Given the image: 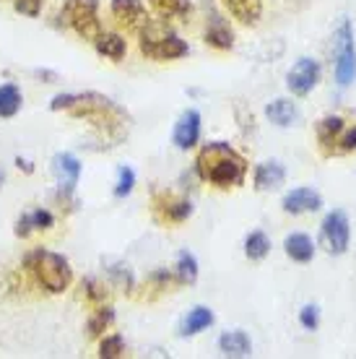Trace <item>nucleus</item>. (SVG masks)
<instances>
[{"label":"nucleus","instance_id":"nucleus-17","mask_svg":"<svg viewBox=\"0 0 356 359\" xmlns=\"http://www.w3.org/2000/svg\"><path fill=\"white\" fill-rule=\"evenodd\" d=\"M221 3L245 27H255L263 16V0H221Z\"/></svg>","mask_w":356,"mask_h":359},{"label":"nucleus","instance_id":"nucleus-29","mask_svg":"<svg viewBox=\"0 0 356 359\" xmlns=\"http://www.w3.org/2000/svg\"><path fill=\"white\" fill-rule=\"evenodd\" d=\"M81 289H83V299L89 302V307L109 305V287L102 278H94V276L83 278Z\"/></svg>","mask_w":356,"mask_h":359},{"label":"nucleus","instance_id":"nucleus-35","mask_svg":"<svg viewBox=\"0 0 356 359\" xmlns=\"http://www.w3.org/2000/svg\"><path fill=\"white\" fill-rule=\"evenodd\" d=\"M351 151H356V126L343 128V133H341V138H338L336 156H338V154H351Z\"/></svg>","mask_w":356,"mask_h":359},{"label":"nucleus","instance_id":"nucleus-18","mask_svg":"<svg viewBox=\"0 0 356 359\" xmlns=\"http://www.w3.org/2000/svg\"><path fill=\"white\" fill-rule=\"evenodd\" d=\"M172 281H174V276H172L170 271L156 269V271H151V273L146 276L141 292H138L135 297H138V299H146V302H151V299H159L164 292H170Z\"/></svg>","mask_w":356,"mask_h":359},{"label":"nucleus","instance_id":"nucleus-32","mask_svg":"<svg viewBox=\"0 0 356 359\" xmlns=\"http://www.w3.org/2000/svg\"><path fill=\"white\" fill-rule=\"evenodd\" d=\"M99 357H102V359L125 357L123 336H117V333H112V336H104V339H102V344H99Z\"/></svg>","mask_w":356,"mask_h":359},{"label":"nucleus","instance_id":"nucleus-10","mask_svg":"<svg viewBox=\"0 0 356 359\" xmlns=\"http://www.w3.org/2000/svg\"><path fill=\"white\" fill-rule=\"evenodd\" d=\"M109 8H112V16H115L117 24L130 34H141V29L151 21L141 0H112Z\"/></svg>","mask_w":356,"mask_h":359},{"label":"nucleus","instance_id":"nucleus-13","mask_svg":"<svg viewBox=\"0 0 356 359\" xmlns=\"http://www.w3.org/2000/svg\"><path fill=\"white\" fill-rule=\"evenodd\" d=\"M172 141L177 149L187 151L200 141V112L198 109H187L179 115V120L174 123V133H172Z\"/></svg>","mask_w":356,"mask_h":359},{"label":"nucleus","instance_id":"nucleus-15","mask_svg":"<svg viewBox=\"0 0 356 359\" xmlns=\"http://www.w3.org/2000/svg\"><path fill=\"white\" fill-rule=\"evenodd\" d=\"M53 226H55L53 211H47V208H32V211L18 216L16 237L27 240V237H32L34 232H47V229H53Z\"/></svg>","mask_w":356,"mask_h":359},{"label":"nucleus","instance_id":"nucleus-21","mask_svg":"<svg viewBox=\"0 0 356 359\" xmlns=\"http://www.w3.org/2000/svg\"><path fill=\"white\" fill-rule=\"evenodd\" d=\"M219 349H221L224 357H249L252 354V341L245 331H226L219 339Z\"/></svg>","mask_w":356,"mask_h":359},{"label":"nucleus","instance_id":"nucleus-22","mask_svg":"<svg viewBox=\"0 0 356 359\" xmlns=\"http://www.w3.org/2000/svg\"><path fill=\"white\" fill-rule=\"evenodd\" d=\"M94 47H97V53L102 57H107V60H123L125 53H128V42H125L123 36L115 34V32H102V34L94 39Z\"/></svg>","mask_w":356,"mask_h":359},{"label":"nucleus","instance_id":"nucleus-28","mask_svg":"<svg viewBox=\"0 0 356 359\" xmlns=\"http://www.w3.org/2000/svg\"><path fill=\"white\" fill-rule=\"evenodd\" d=\"M21 89H18L16 83H3L0 86V117L3 120H8V117H16L18 109H21Z\"/></svg>","mask_w":356,"mask_h":359},{"label":"nucleus","instance_id":"nucleus-1","mask_svg":"<svg viewBox=\"0 0 356 359\" xmlns=\"http://www.w3.org/2000/svg\"><path fill=\"white\" fill-rule=\"evenodd\" d=\"M53 112H65V115L76 117L89 123L102 138H107L117 144L128 130V112L120 104H115L109 97L99 94V91H83V94H57L50 102Z\"/></svg>","mask_w":356,"mask_h":359},{"label":"nucleus","instance_id":"nucleus-3","mask_svg":"<svg viewBox=\"0 0 356 359\" xmlns=\"http://www.w3.org/2000/svg\"><path fill=\"white\" fill-rule=\"evenodd\" d=\"M24 271L34 278L39 289H45L50 294H62L73 284V269L68 258H62L60 252L36 248L24 258Z\"/></svg>","mask_w":356,"mask_h":359},{"label":"nucleus","instance_id":"nucleus-26","mask_svg":"<svg viewBox=\"0 0 356 359\" xmlns=\"http://www.w3.org/2000/svg\"><path fill=\"white\" fill-rule=\"evenodd\" d=\"M149 3H151V8L156 11L164 21H167V18L187 21V18H190V11H193L190 0H149Z\"/></svg>","mask_w":356,"mask_h":359},{"label":"nucleus","instance_id":"nucleus-30","mask_svg":"<svg viewBox=\"0 0 356 359\" xmlns=\"http://www.w3.org/2000/svg\"><path fill=\"white\" fill-rule=\"evenodd\" d=\"M268 252H271V237L266 232H255L247 234V240H245V255H247L249 261H263Z\"/></svg>","mask_w":356,"mask_h":359},{"label":"nucleus","instance_id":"nucleus-12","mask_svg":"<svg viewBox=\"0 0 356 359\" xmlns=\"http://www.w3.org/2000/svg\"><path fill=\"white\" fill-rule=\"evenodd\" d=\"M53 172L57 177V188L60 196H71L81 177V162L73 154H55L53 156Z\"/></svg>","mask_w":356,"mask_h":359},{"label":"nucleus","instance_id":"nucleus-11","mask_svg":"<svg viewBox=\"0 0 356 359\" xmlns=\"http://www.w3.org/2000/svg\"><path fill=\"white\" fill-rule=\"evenodd\" d=\"M320 81V63L312 57H299L296 65L286 76V86L292 89V94L296 97H307Z\"/></svg>","mask_w":356,"mask_h":359},{"label":"nucleus","instance_id":"nucleus-14","mask_svg":"<svg viewBox=\"0 0 356 359\" xmlns=\"http://www.w3.org/2000/svg\"><path fill=\"white\" fill-rule=\"evenodd\" d=\"M286 214L299 216V214H312V211H320L322 206V196L312 188H294L292 193H286L284 201H281Z\"/></svg>","mask_w":356,"mask_h":359},{"label":"nucleus","instance_id":"nucleus-31","mask_svg":"<svg viewBox=\"0 0 356 359\" xmlns=\"http://www.w3.org/2000/svg\"><path fill=\"white\" fill-rule=\"evenodd\" d=\"M174 278L179 284H196L198 278V261L193 252L182 250L177 255V266H174Z\"/></svg>","mask_w":356,"mask_h":359},{"label":"nucleus","instance_id":"nucleus-25","mask_svg":"<svg viewBox=\"0 0 356 359\" xmlns=\"http://www.w3.org/2000/svg\"><path fill=\"white\" fill-rule=\"evenodd\" d=\"M104 271H107L109 284H112V287H117V289H123V292H130V294H133L135 278H133V271L128 269V263L115 261V258H107V261H104Z\"/></svg>","mask_w":356,"mask_h":359},{"label":"nucleus","instance_id":"nucleus-20","mask_svg":"<svg viewBox=\"0 0 356 359\" xmlns=\"http://www.w3.org/2000/svg\"><path fill=\"white\" fill-rule=\"evenodd\" d=\"M286 180V170L281 162H263L258 164V170H255V188L258 190H276L284 185Z\"/></svg>","mask_w":356,"mask_h":359},{"label":"nucleus","instance_id":"nucleus-27","mask_svg":"<svg viewBox=\"0 0 356 359\" xmlns=\"http://www.w3.org/2000/svg\"><path fill=\"white\" fill-rule=\"evenodd\" d=\"M115 320V310L109 305H99V307H91V315L89 320H86V331H89V339H99L102 333L107 331L109 325Z\"/></svg>","mask_w":356,"mask_h":359},{"label":"nucleus","instance_id":"nucleus-9","mask_svg":"<svg viewBox=\"0 0 356 359\" xmlns=\"http://www.w3.org/2000/svg\"><path fill=\"white\" fill-rule=\"evenodd\" d=\"M205 45L224 53V50H232L234 47V29L229 27V21L214 8V3H205Z\"/></svg>","mask_w":356,"mask_h":359},{"label":"nucleus","instance_id":"nucleus-19","mask_svg":"<svg viewBox=\"0 0 356 359\" xmlns=\"http://www.w3.org/2000/svg\"><path fill=\"white\" fill-rule=\"evenodd\" d=\"M284 250H286V255L296 263H310L312 258H315V243H312L310 234H304V232L289 234L284 240Z\"/></svg>","mask_w":356,"mask_h":359},{"label":"nucleus","instance_id":"nucleus-33","mask_svg":"<svg viewBox=\"0 0 356 359\" xmlns=\"http://www.w3.org/2000/svg\"><path fill=\"white\" fill-rule=\"evenodd\" d=\"M135 188V172L130 167H120L117 170V182H115V196L117 198H125L130 196Z\"/></svg>","mask_w":356,"mask_h":359},{"label":"nucleus","instance_id":"nucleus-36","mask_svg":"<svg viewBox=\"0 0 356 359\" xmlns=\"http://www.w3.org/2000/svg\"><path fill=\"white\" fill-rule=\"evenodd\" d=\"M299 320H302V325L307 328V331H317V325H320V310H317V305L302 307Z\"/></svg>","mask_w":356,"mask_h":359},{"label":"nucleus","instance_id":"nucleus-2","mask_svg":"<svg viewBox=\"0 0 356 359\" xmlns=\"http://www.w3.org/2000/svg\"><path fill=\"white\" fill-rule=\"evenodd\" d=\"M196 170L198 177L219 190L240 188L247 180V162H245V156L237 154L232 146L224 144V141L205 144L198 151Z\"/></svg>","mask_w":356,"mask_h":359},{"label":"nucleus","instance_id":"nucleus-5","mask_svg":"<svg viewBox=\"0 0 356 359\" xmlns=\"http://www.w3.org/2000/svg\"><path fill=\"white\" fill-rule=\"evenodd\" d=\"M62 21L86 42H94L104 32L102 18H99V0H65Z\"/></svg>","mask_w":356,"mask_h":359},{"label":"nucleus","instance_id":"nucleus-8","mask_svg":"<svg viewBox=\"0 0 356 359\" xmlns=\"http://www.w3.org/2000/svg\"><path fill=\"white\" fill-rule=\"evenodd\" d=\"M322 240L328 245V250L333 255H343L348 250V240H351V226H348V216L346 211H330L325 219H322Z\"/></svg>","mask_w":356,"mask_h":359},{"label":"nucleus","instance_id":"nucleus-6","mask_svg":"<svg viewBox=\"0 0 356 359\" xmlns=\"http://www.w3.org/2000/svg\"><path fill=\"white\" fill-rule=\"evenodd\" d=\"M336 81L338 86H351L356 79V42L354 29L348 21H341L338 32H336Z\"/></svg>","mask_w":356,"mask_h":359},{"label":"nucleus","instance_id":"nucleus-4","mask_svg":"<svg viewBox=\"0 0 356 359\" xmlns=\"http://www.w3.org/2000/svg\"><path fill=\"white\" fill-rule=\"evenodd\" d=\"M138 47L149 60L167 63V60H179L187 55V45L172 32L167 24L149 21L138 34Z\"/></svg>","mask_w":356,"mask_h":359},{"label":"nucleus","instance_id":"nucleus-37","mask_svg":"<svg viewBox=\"0 0 356 359\" xmlns=\"http://www.w3.org/2000/svg\"><path fill=\"white\" fill-rule=\"evenodd\" d=\"M16 164H18V167H24V170H27V172H34V167H32V164H29L27 159H21V156H18V159H16Z\"/></svg>","mask_w":356,"mask_h":359},{"label":"nucleus","instance_id":"nucleus-16","mask_svg":"<svg viewBox=\"0 0 356 359\" xmlns=\"http://www.w3.org/2000/svg\"><path fill=\"white\" fill-rule=\"evenodd\" d=\"M343 128H346V123L336 115L322 117L320 123H317V144H320V151L325 154V156H333V154H336Z\"/></svg>","mask_w":356,"mask_h":359},{"label":"nucleus","instance_id":"nucleus-7","mask_svg":"<svg viewBox=\"0 0 356 359\" xmlns=\"http://www.w3.org/2000/svg\"><path fill=\"white\" fill-rule=\"evenodd\" d=\"M151 211L159 224L177 226L193 216V203H190L187 198H179V196H174V193H164V190H159V193H153Z\"/></svg>","mask_w":356,"mask_h":359},{"label":"nucleus","instance_id":"nucleus-34","mask_svg":"<svg viewBox=\"0 0 356 359\" xmlns=\"http://www.w3.org/2000/svg\"><path fill=\"white\" fill-rule=\"evenodd\" d=\"M45 3L47 0H13V8H16V13H21V16L36 18L42 13V8H45Z\"/></svg>","mask_w":356,"mask_h":359},{"label":"nucleus","instance_id":"nucleus-23","mask_svg":"<svg viewBox=\"0 0 356 359\" xmlns=\"http://www.w3.org/2000/svg\"><path fill=\"white\" fill-rule=\"evenodd\" d=\"M266 115H268V120L273 123V126H278V128H289V126H294L296 123V104L292 102V99H273L271 104L266 107Z\"/></svg>","mask_w":356,"mask_h":359},{"label":"nucleus","instance_id":"nucleus-24","mask_svg":"<svg viewBox=\"0 0 356 359\" xmlns=\"http://www.w3.org/2000/svg\"><path fill=\"white\" fill-rule=\"evenodd\" d=\"M214 320H216L214 310H208V307H193V310L182 318V323H179V333H182V336H196V333L211 328Z\"/></svg>","mask_w":356,"mask_h":359}]
</instances>
